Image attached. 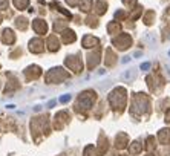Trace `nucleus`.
<instances>
[{
	"label": "nucleus",
	"mask_w": 170,
	"mask_h": 156,
	"mask_svg": "<svg viewBox=\"0 0 170 156\" xmlns=\"http://www.w3.org/2000/svg\"><path fill=\"white\" fill-rule=\"evenodd\" d=\"M149 68H150V64H149V63H144V64H141V69H144V71H146V69H149Z\"/></svg>",
	"instance_id": "nucleus-1"
}]
</instances>
